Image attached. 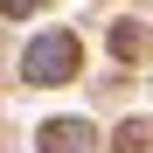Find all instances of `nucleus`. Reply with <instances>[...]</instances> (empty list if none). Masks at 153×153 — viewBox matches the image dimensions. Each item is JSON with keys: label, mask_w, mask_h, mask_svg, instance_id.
<instances>
[{"label": "nucleus", "mask_w": 153, "mask_h": 153, "mask_svg": "<svg viewBox=\"0 0 153 153\" xmlns=\"http://www.w3.org/2000/svg\"><path fill=\"white\" fill-rule=\"evenodd\" d=\"M70 63H76V49H70L63 35H49V42H35V49H28V76H42V84H56Z\"/></svg>", "instance_id": "f257e3e1"}]
</instances>
